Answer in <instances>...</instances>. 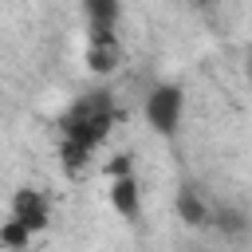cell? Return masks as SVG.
I'll use <instances>...</instances> for the list:
<instances>
[{"label": "cell", "mask_w": 252, "mask_h": 252, "mask_svg": "<svg viewBox=\"0 0 252 252\" xmlns=\"http://www.w3.org/2000/svg\"><path fill=\"white\" fill-rule=\"evenodd\" d=\"M118 63H122V43H118V35L110 32V35H91V43H87V67L94 71V75H110V71H118Z\"/></svg>", "instance_id": "277c9868"}, {"label": "cell", "mask_w": 252, "mask_h": 252, "mask_svg": "<svg viewBox=\"0 0 252 252\" xmlns=\"http://www.w3.org/2000/svg\"><path fill=\"white\" fill-rule=\"evenodd\" d=\"M91 146H83V142H75V138H63V146H59V158H63V169H71V173H79L87 161H91Z\"/></svg>", "instance_id": "ba28073f"}, {"label": "cell", "mask_w": 252, "mask_h": 252, "mask_svg": "<svg viewBox=\"0 0 252 252\" xmlns=\"http://www.w3.org/2000/svg\"><path fill=\"white\" fill-rule=\"evenodd\" d=\"M209 220L220 228V232H228V236H240L244 228H248V220H244V213L240 209H232V205H220L217 213H209Z\"/></svg>", "instance_id": "9c48e42d"}, {"label": "cell", "mask_w": 252, "mask_h": 252, "mask_svg": "<svg viewBox=\"0 0 252 252\" xmlns=\"http://www.w3.org/2000/svg\"><path fill=\"white\" fill-rule=\"evenodd\" d=\"M177 217L185 224H209V209H205V201L197 197L193 185H181L177 189Z\"/></svg>", "instance_id": "52a82bcc"}, {"label": "cell", "mask_w": 252, "mask_h": 252, "mask_svg": "<svg viewBox=\"0 0 252 252\" xmlns=\"http://www.w3.org/2000/svg\"><path fill=\"white\" fill-rule=\"evenodd\" d=\"M0 244H8V248H28V244H32V228H24V224L12 217V220H4V228H0Z\"/></svg>", "instance_id": "30bf717a"}, {"label": "cell", "mask_w": 252, "mask_h": 252, "mask_svg": "<svg viewBox=\"0 0 252 252\" xmlns=\"http://www.w3.org/2000/svg\"><path fill=\"white\" fill-rule=\"evenodd\" d=\"M83 12H87L91 35H110L122 8H118V0H83Z\"/></svg>", "instance_id": "8992f818"}, {"label": "cell", "mask_w": 252, "mask_h": 252, "mask_svg": "<svg viewBox=\"0 0 252 252\" xmlns=\"http://www.w3.org/2000/svg\"><path fill=\"white\" fill-rule=\"evenodd\" d=\"M110 205H114V213L126 217V220H138V217H142L138 181H134L130 173H126V177H114V185H110Z\"/></svg>", "instance_id": "5b68a950"}, {"label": "cell", "mask_w": 252, "mask_h": 252, "mask_svg": "<svg viewBox=\"0 0 252 252\" xmlns=\"http://www.w3.org/2000/svg\"><path fill=\"white\" fill-rule=\"evenodd\" d=\"M130 165H134V161H130V154H118V158L110 161V177H126V173H130Z\"/></svg>", "instance_id": "8fae6325"}, {"label": "cell", "mask_w": 252, "mask_h": 252, "mask_svg": "<svg viewBox=\"0 0 252 252\" xmlns=\"http://www.w3.org/2000/svg\"><path fill=\"white\" fill-rule=\"evenodd\" d=\"M12 217H16L24 228L39 232V228L47 224V197H43L39 189H16V197H12Z\"/></svg>", "instance_id": "3957f363"}, {"label": "cell", "mask_w": 252, "mask_h": 252, "mask_svg": "<svg viewBox=\"0 0 252 252\" xmlns=\"http://www.w3.org/2000/svg\"><path fill=\"white\" fill-rule=\"evenodd\" d=\"M181 106H185L181 87L158 83V87H150V94H146V122H150L158 134L169 138V134L177 130V122H181Z\"/></svg>", "instance_id": "7a4b0ae2"}, {"label": "cell", "mask_w": 252, "mask_h": 252, "mask_svg": "<svg viewBox=\"0 0 252 252\" xmlns=\"http://www.w3.org/2000/svg\"><path fill=\"white\" fill-rule=\"evenodd\" d=\"M114 126V98L110 91H94V94H83L67 114H63V138H75L83 146H102L106 134Z\"/></svg>", "instance_id": "6da1fadb"}]
</instances>
